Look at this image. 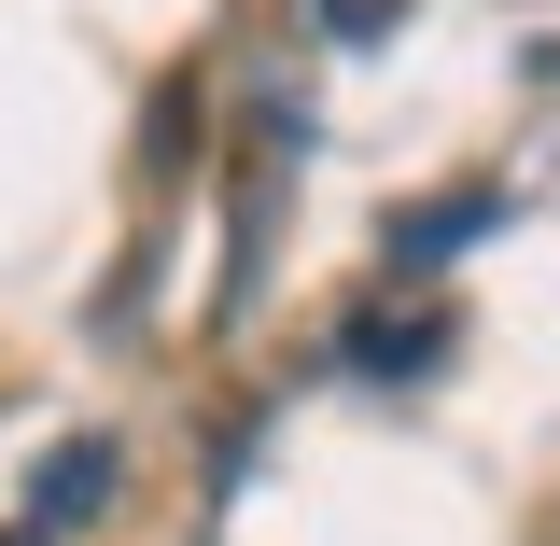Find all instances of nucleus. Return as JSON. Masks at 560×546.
Listing matches in <instances>:
<instances>
[{"instance_id":"nucleus-1","label":"nucleus","mask_w":560,"mask_h":546,"mask_svg":"<svg viewBox=\"0 0 560 546\" xmlns=\"http://www.w3.org/2000/svg\"><path fill=\"white\" fill-rule=\"evenodd\" d=\"M98 490H113V449H70L57 477L28 490V533H14V546H57V533H70V519H84V504H98Z\"/></svg>"}]
</instances>
